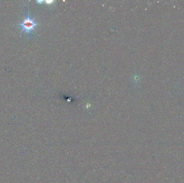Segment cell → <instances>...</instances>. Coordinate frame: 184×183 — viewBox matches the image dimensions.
<instances>
[{"label":"cell","mask_w":184,"mask_h":183,"mask_svg":"<svg viewBox=\"0 0 184 183\" xmlns=\"http://www.w3.org/2000/svg\"><path fill=\"white\" fill-rule=\"evenodd\" d=\"M44 1H37V3H40V4H41V3H43Z\"/></svg>","instance_id":"cell-2"},{"label":"cell","mask_w":184,"mask_h":183,"mask_svg":"<svg viewBox=\"0 0 184 183\" xmlns=\"http://www.w3.org/2000/svg\"><path fill=\"white\" fill-rule=\"evenodd\" d=\"M25 8H26V19L23 20L22 23H20L19 24V27L22 31L25 32L26 33H29L31 38V32L35 30L36 26L38 25V23L36 22L34 18H31L29 16L26 6H25Z\"/></svg>","instance_id":"cell-1"}]
</instances>
